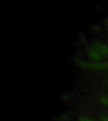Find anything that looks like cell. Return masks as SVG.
<instances>
[{"mask_svg":"<svg viewBox=\"0 0 108 121\" xmlns=\"http://www.w3.org/2000/svg\"><path fill=\"white\" fill-rule=\"evenodd\" d=\"M104 108H108V99L105 98L104 99H103L101 100V104Z\"/></svg>","mask_w":108,"mask_h":121,"instance_id":"6da1fadb","label":"cell"},{"mask_svg":"<svg viewBox=\"0 0 108 121\" xmlns=\"http://www.w3.org/2000/svg\"><path fill=\"white\" fill-rule=\"evenodd\" d=\"M101 121H108V116L106 114L103 115L101 117Z\"/></svg>","mask_w":108,"mask_h":121,"instance_id":"7a4b0ae2","label":"cell"}]
</instances>
